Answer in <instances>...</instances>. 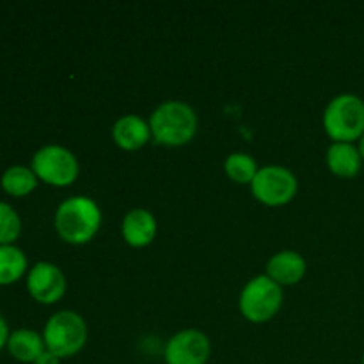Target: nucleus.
<instances>
[{"label":"nucleus","instance_id":"6","mask_svg":"<svg viewBox=\"0 0 364 364\" xmlns=\"http://www.w3.org/2000/svg\"><path fill=\"white\" fill-rule=\"evenodd\" d=\"M32 171L38 180L52 187H68L78 178V160L68 148L48 144L39 148L32 156Z\"/></svg>","mask_w":364,"mask_h":364},{"label":"nucleus","instance_id":"8","mask_svg":"<svg viewBox=\"0 0 364 364\" xmlns=\"http://www.w3.org/2000/svg\"><path fill=\"white\" fill-rule=\"evenodd\" d=\"M212 355V341L198 329H183L166 345L164 359L167 364H206Z\"/></svg>","mask_w":364,"mask_h":364},{"label":"nucleus","instance_id":"20","mask_svg":"<svg viewBox=\"0 0 364 364\" xmlns=\"http://www.w3.org/2000/svg\"><path fill=\"white\" fill-rule=\"evenodd\" d=\"M32 364H60V359L55 354H52V352L45 350Z\"/></svg>","mask_w":364,"mask_h":364},{"label":"nucleus","instance_id":"4","mask_svg":"<svg viewBox=\"0 0 364 364\" xmlns=\"http://www.w3.org/2000/svg\"><path fill=\"white\" fill-rule=\"evenodd\" d=\"M46 350L59 359L77 355L87 343V323L77 311L63 309L53 313L43 331Z\"/></svg>","mask_w":364,"mask_h":364},{"label":"nucleus","instance_id":"7","mask_svg":"<svg viewBox=\"0 0 364 364\" xmlns=\"http://www.w3.org/2000/svg\"><path fill=\"white\" fill-rule=\"evenodd\" d=\"M299 181L294 171L283 166L259 167L255 180L251 181V192L265 206L288 205L297 196Z\"/></svg>","mask_w":364,"mask_h":364},{"label":"nucleus","instance_id":"11","mask_svg":"<svg viewBox=\"0 0 364 364\" xmlns=\"http://www.w3.org/2000/svg\"><path fill=\"white\" fill-rule=\"evenodd\" d=\"M156 219L149 210L134 208L123 217L121 235L130 247H148L156 237Z\"/></svg>","mask_w":364,"mask_h":364},{"label":"nucleus","instance_id":"16","mask_svg":"<svg viewBox=\"0 0 364 364\" xmlns=\"http://www.w3.org/2000/svg\"><path fill=\"white\" fill-rule=\"evenodd\" d=\"M36 187H38V176L34 171L25 166H13L2 174V188L14 198L28 196Z\"/></svg>","mask_w":364,"mask_h":364},{"label":"nucleus","instance_id":"2","mask_svg":"<svg viewBox=\"0 0 364 364\" xmlns=\"http://www.w3.org/2000/svg\"><path fill=\"white\" fill-rule=\"evenodd\" d=\"M148 123L156 144L167 148H180L188 144L196 137L199 128L196 110L180 100H169L156 107Z\"/></svg>","mask_w":364,"mask_h":364},{"label":"nucleus","instance_id":"17","mask_svg":"<svg viewBox=\"0 0 364 364\" xmlns=\"http://www.w3.org/2000/svg\"><path fill=\"white\" fill-rule=\"evenodd\" d=\"M224 171H226V176L235 183L251 185L259 167L255 156H251L249 153L237 151L228 156L226 162H224Z\"/></svg>","mask_w":364,"mask_h":364},{"label":"nucleus","instance_id":"9","mask_svg":"<svg viewBox=\"0 0 364 364\" xmlns=\"http://www.w3.org/2000/svg\"><path fill=\"white\" fill-rule=\"evenodd\" d=\"M66 276L57 265L50 262H39L28 270L27 290L39 304H55L66 294Z\"/></svg>","mask_w":364,"mask_h":364},{"label":"nucleus","instance_id":"19","mask_svg":"<svg viewBox=\"0 0 364 364\" xmlns=\"http://www.w3.org/2000/svg\"><path fill=\"white\" fill-rule=\"evenodd\" d=\"M7 340H9V327H7L6 318L0 315V350L7 347Z\"/></svg>","mask_w":364,"mask_h":364},{"label":"nucleus","instance_id":"21","mask_svg":"<svg viewBox=\"0 0 364 364\" xmlns=\"http://www.w3.org/2000/svg\"><path fill=\"white\" fill-rule=\"evenodd\" d=\"M358 149H359V155H361V159H363V162H364V135H363L361 139H359Z\"/></svg>","mask_w":364,"mask_h":364},{"label":"nucleus","instance_id":"12","mask_svg":"<svg viewBox=\"0 0 364 364\" xmlns=\"http://www.w3.org/2000/svg\"><path fill=\"white\" fill-rule=\"evenodd\" d=\"M112 139L117 148L124 151H137L144 148L153 137L148 121H144L137 114H127L114 123Z\"/></svg>","mask_w":364,"mask_h":364},{"label":"nucleus","instance_id":"13","mask_svg":"<svg viewBox=\"0 0 364 364\" xmlns=\"http://www.w3.org/2000/svg\"><path fill=\"white\" fill-rule=\"evenodd\" d=\"M326 162L331 173L340 178L358 176L363 166L358 146L352 142H333L327 149Z\"/></svg>","mask_w":364,"mask_h":364},{"label":"nucleus","instance_id":"15","mask_svg":"<svg viewBox=\"0 0 364 364\" xmlns=\"http://www.w3.org/2000/svg\"><path fill=\"white\" fill-rule=\"evenodd\" d=\"M27 272V256L16 245H0V287L16 283Z\"/></svg>","mask_w":364,"mask_h":364},{"label":"nucleus","instance_id":"18","mask_svg":"<svg viewBox=\"0 0 364 364\" xmlns=\"http://www.w3.org/2000/svg\"><path fill=\"white\" fill-rule=\"evenodd\" d=\"M21 233V219L16 210L0 201V245H13Z\"/></svg>","mask_w":364,"mask_h":364},{"label":"nucleus","instance_id":"1","mask_svg":"<svg viewBox=\"0 0 364 364\" xmlns=\"http://www.w3.org/2000/svg\"><path fill=\"white\" fill-rule=\"evenodd\" d=\"M55 231L66 244L84 245L98 235L102 228V210L87 196L64 199L55 212Z\"/></svg>","mask_w":364,"mask_h":364},{"label":"nucleus","instance_id":"14","mask_svg":"<svg viewBox=\"0 0 364 364\" xmlns=\"http://www.w3.org/2000/svg\"><path fill=\"white\" fill-rule=\"evenodd\" d=\"M7 350L16 361L34 363L46 350L45 340L39 333L31 329H18L9 334Z\"/></svg>","mask_w":364,"mask_h":364},{"label":"nucleus","instance_id":"5","mask_svg":"<svg viewBox=\"0 0 364 364\" xmlns=\"http://www.w3.org/2000/svg\"><path fill=\"white\" fill-rule=\"evenodd\" d=\"M283 306V287L267 274L252 277L240 291L238 308L242 316L252 323H265L279 313Z\"/></svg>","mask_w":364,"mask_h":364},{"label":"nucleus","instance_id":"22","mask_svg":"<svg viewBox=\"0 0 364 364\" xmlns=\"http://www.w3.org/2000/svg\"><path fill=\"white\" fill-rule=\"evenodd\" d=\"M361 364H364V354H363V359H361Z\"/></svg>","mask_w":364,"mask_h":364},{"label":"nucleus","instance_id":"10","mask_svg":"<svg viewBox=\"0 0 364 364\" xmlns=\"http://www.w3.org/2000/svg\"><path fill=\"white\" fill-rule=\"evenodd\" d=\"M306 259L297 251H279L267 262L265 274L279 287H294L306 276Z\"/></svg>","mask_w":364,"mask_h":364},{"label":"nucleus","instance_id":"3","mask_svg":"<svg viewBox=\"0 0 364 364\" xmlns=\"http://www.w3.org/2000/svg\"><path fill=\"white\" fill-rule=\"evenodd\" d=\"M323 130L333 142H352L364 135V100L343 92L327 103L323 110Z\"/></svg>","mask_w":364,"mask_h":364}]
</instances>
